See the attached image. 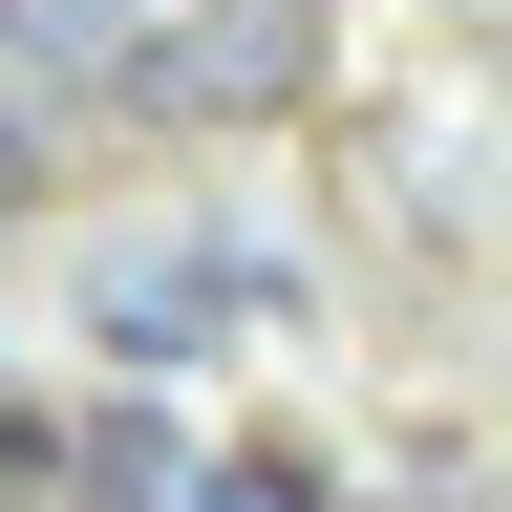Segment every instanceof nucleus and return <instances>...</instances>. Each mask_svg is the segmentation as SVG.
I'll use <instances>...</instances> for the list:
<instances>
[{
	"label": "nucleus",
	"instance_id": "f257e3e1",
	"mask_svg": "<svg viewBox=\"0 0 512 512\" xmlns=\"http://www.w3.org/2000/svg\"><path fill=\"white\" fill-rule=\"evenodd\" d=\"M299 86H320V0H171L128 43V107L150 128H278Z\"/></svg>",
	"mask_w": 512,
	"mask_h": 512
},
{
	"label": "nucleus",
	"instance_id": "f03ea898",
	"mask_svg": "<svg viewBox=\"0 0 512 512\" xmlns=\"http://www.w3.org/2000/svg\"><path fill=\"white\" fill-rule=\"evenodd\" d=\"M235 320H278V278L214 256V235H150V256L86 278V342H107V363H192V342H235Z\"/></svg>",
	"mask_w": 512,
	"mask_h": 512
},
{
	"label": "nucleus",
	"instance_id": "7ed1b4c3",
	"mask_svg": "<svg viewBox=\"0 0 512 512\" xmlns=\"http://www.w3.org/2000/svg\"><path fill=\"white\" fill-rule=\"evenodd\" d=\"M150 22H171V0H0V64H43V86H128Z\"/></svg>",
	"mask_w": 512,
	"mask_h": 512
},
{
	"label": "nucleus",
	"instance_id": "20e7f679",
	"mask_svg": "<svg viewBox=\"0 0 512 512\" xmlns=\"http://www.w3.org/2000/svg\"><path fill=\"white\" fill-rule=\"evenodd\" d=\"M64 512H192L171 427H150V406H86V427H64Z\"/></svg>",
	"mask_w": 512,
	"mask_h": 512
},
{
	"label": "nucleus",
	"instance_id": "39448f33",
	"mask_svg": "<svg viewBox=\"0 0 512 512\" xmlns=\"http://www.w3.org/2000/svg\"><path fill=\"white\" fill-rule=\"evenodd\" d=\"M64 192V107H43V64H0V214H43Z\"/></svg>",
	"mask_w": 512,
	"mask_h": 512
},
{
	"label": "nucleus",
	"instance_id": "423d86ee",
	"mask_svg": "<svg viewBox=\"0 0 512 512\" xmlns=\"http://www.w3.org/2000/svg\"><path fill=\"white\" fill-rule=\"evenodd\" d=\"M192 512H320V491L278 470V448H235V470H192Z\"/></svg>",
	"mask_w": 512,
	"mask_h": 512
}]
</instances>
